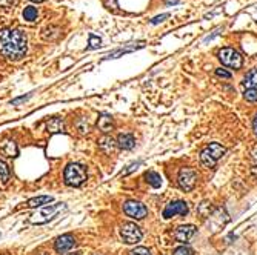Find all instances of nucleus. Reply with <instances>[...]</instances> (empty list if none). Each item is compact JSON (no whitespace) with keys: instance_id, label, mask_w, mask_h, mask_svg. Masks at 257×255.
Segmentation results:
<instances>
[{"instance_id":"nucleus-40","label":"nucleus","mask_w":257,"mask_h":255,"mask_svg":"<svg viewBox=\"0 0 257 255\" xmlns=\"http://www.w3.org/2000/svg\"><path fill=\"white\" fill-rule=\"evenodd\" d=\"M0 237H2V234H0Z\"/></svg>"},{"instance_id":"nucleus-16","label":"nucleus","mask_w":257,"mask_h":255,"mask_svg":"<svg viewBox=\"0 0 257 255\" xmlns=\"http://www.w3.org/2000/svg\"><path fill=\"white\" fill-rule=\"evenodd\" d=\"M46 129L51 134H57V132H63L65 131V123H63L62 119H51L46 123Z\"/></svg>"},{"instance_id":"nucleus-32","label":"nucleus","mask_w":257,"mask_h":255,"mask_svg":"<svg viewBox=\"0 0 257 255\" xmlns=\"http://www.w3.org/2000/svg\"><path fill=\"white\" fill-rule=\"evenodd\" d=\"M168 17H170V14H160V16H157V17H154V19L151 20V23H152V25H157V23L163 22L165 19H168Z\"/></svg>"},{"instance_id":"nucleus-26","label":"nucleus","mask_w":257,"mask_h":255,"mask_svg":"<svg viewBox=\"0 0 257 255\" xmlns=\"http://www.w3.org/2000/svg\"><path fill=\"white\" fill-rule=\"evenodd\" d=\"M100 43H102V40L99 39V37H96L94 34L89 35V49H96V48H99Z\"/></svg>"},{"instance_id":"nucleus-27","label":"nucleus","mask_w":257,"mask_h":255,"mask_svg":"<svg viewBox=\"0 0 257 255\" xmlns=\"http://www.w3.org/2000/svg\"><path fill=\"white\" fill-rule=\"evenodd\" d=\"M174 255H194V254H192V251L188 246H181L174 251Z\"/></svg>"},{"instance_id":"nucleus-37","label":"nucleus","mask_w":257,"mask_h":255,"mask_svg":"<svg viewBox=\"0 0 257 255\" xmlns=\"http://www.w3.org/2000/svg\"><path fill=\"white\" fill-rule=\"evenodd\" d=\"M166 3L171 5V3H179V0H166Z\"/></svg>"},{"instance_id":"nucleus-13","label":"nucleus","mask_w":257,"mask_h":255,"mask_svg":"<svg viewBox=\"0 0 257 255\" xmlns=\"http://www.w3.org/2000/svg\"><path fill=\"white\" fill-rule=\"evenodd\" d=\"M115 143H117V146H119L120 149L128 151V149H133V148H134L136 138H134L133 134H120L119 138H117V142H115Z\"/></svg>"},{"instance_id":"nucleus-3","label":"nucleus","mask_w":257,"mask_h":255,"mask_svg":"<svg viewBox=\"0 0 257 255\" xmlns=\"http://www.w3.org/2000/svg\"><path fill=\"white\" fill-rule=\"evenodd\" d=\"M65 183L73 188H79L86 182V169L79 163H70L63 172Z\"/></svg>"},{"instance_id":"nucleus-12","label":"nucleus","mask_w":257,"mask_h":255,"mask_svg":"<svg viewBox=\"0 0 257 255\" xmlns=\"http://www.w3.org/2000/svg\"><path fill=\"white\" fill-rule=\"evenodd\" d=\"M228 214L225 212V209L219 208L216 209L211 215H210V223L213 224V231H219L220 227H223L228 223Z\"/></svg>"},{"instance_id":"nucleus-17","label":"nucleus","mask_w":257,"mask_h":255,"mask_svg":"<svg viewBox=\"0 0 257 255\" xmlns=\"http://www.w3.org/2000/svg\"><path fill=\"white\" fill-rule=\"evenodd\" d=\"M99 146H100L102 151L105 152V154H111V152H114V149H115V146H117V143H115L111 137L107 135V137H102L99 140Z\"/></svg>"},{"instance_id":"nucleus-35","label":"nucleus","mask_w":257,"mask_h":255,"mask_svg":"<svg viewBox=\"0 0 257 255\" xmlns=\"http://www.w3.org/2000/svg\"><path fill=\"white\" fill-rule=\"evenodd\" d=\"M251 156H253V161H254V164L257 166V146L253 149V154H251Z\"/></svg>"},{"instance_id":"nucleus-21","label":"nucleus","mask_w":257,"mask_h":255,"mask_svg":"<svg viewBox=\"0 0 257 255\" xmlns=\"http://www.w3.org/2000/svg\"><path fill=\"white\" fill-rule=\"evenodd\" d=\"M2 151L8 157H16L17 156V146L14 142H11V140H6V142L2 145Z\"/></svg>"},{"instance_id":"nucleus-31","label":"nucleus","mask_w":257,"mask_h":255,"mask_svg":"<svg viewBox=\"0 0 257 255\" xmlns=\"http://www.w3.org/2000/svg\"><path fill=\"white\" fill-rule=\"evenodd\" d=\"M140 164H142V161H136V163H131L130 166H128V169L126 171H123V175H128L130 172H133L134 169H137V166H140Z\"/></svg>"},{"instance_id":"nucleus-4","label":"nucleus","mask_w":257,"mask_h":255,"mask_svg":"<svg viewBox=\"0 0 257 255\" xmlns=\"http://www.w3.org/2000/svg\"><path fill=\"white\" fill-rule=\"evenodd\" d=\"M225 152H226L225 146H222L219 143H210L200 152V161L207 168H214L217 161L225 156Z\"/></svg>"},{"instance_id":"nucleus-29","label":"nucleus","mask_w":257,"mask_h":255,"mask_svg":"<svg viewBox=\"0 0 257 255\" xmlns=\"http://www.w3.org/2000/svg\"><path fill=\"white\" fill-rule=\"evenodd\" d=\"M130 255H151L149 254V251L147 249V248H136V249H133V251H130Z\"/></svg>"},{"instance_id":"nucleus-6","label":"nucleus","mask_w":257,"mask_h":255,"mask_svg":"<svg viewBox=\"0 0 257 255\" xmlns=\"http://www.w3.org/2000/svg\"><path fill=\"white\" fill-rule=\"evenodd\" d=\"M120 237L126 245H136L139 243L144 237L142 229H140L136 223H123L120 226Z\"/></svg>"},{"instance_id":"nucleus-28","label":"nucleus","mask_w":257,"mask_h":255,"mask_svg":"<svg viewBox=\"0 0 257 255\" xmlns=\"http://www.w3.org/2000/svg\"><path fill=\"white\" fill-rule=\"evenodd\" d=\"M31 96H33V93H30V94H27V96H22V97H17V98H12V100H11V105H12V106H17L19 103H22V101H27Z\"/></svg>"},{"instance_id":"nucleus-9","label":"nucleus","mask_w":257,"mask_h":255,"mask_svg":"<svg viewBox=\"0 0 257 255\" xmlns=\"http://www.w3.org/2000/svg\"><path fill=\"white\" fill-rule=\"evenodd\" d=\"M189 212V208L185 201L177 200V201H171L168 206L163 209V219H171L174 215H186Z\"/></svg>"},{"instance_id":"nucleus-5","label":"nucleus","mask_w":257,"mask_h":255,"mask_svg":"<svg viewBox=\"0 0 257 255\" xmlns=\"http://www.w3.org/2000/svg\"><path fill=\"white\" fill-rule=\"evenodd\" d=\"M219 60L222 62V65L231 68V69H240L243 65V57L239 51L234 48H223L219 53Z\"/></svg>"},{"instance_id":"nucleus-7","label":"nucleus","mask_w":257,"mask_h":255,"mask_svg":"<svg viewBox=\"0 0 257 255\" xmlns=\"http://www.w3.org/2000/svg\"><path fill=\"white\" fill-rule=\"evenodd\" d=\"M196 182H197V172L191 168H182L181 172H179V178H177V183H179V188L185 192L188 191H192L196 186Z\"/></svg>"},{"instance_id":"nucleus-2","label":"nucleus","mask_w":257,"mask_h":255,"mask_svg":"<svg viewBox=\"0 0 257 255\" xmlns=\"http://www.w3.org/2000/svg\"><path fill=\"white\" fill-rule=\"evenodd\" d=\"M63 209H67L65 203H54V205H46L42 209H38L30 217V223L33 224H45L51 220H54L57 214Z\"/></svg>"},{"instance_id":"nucleus-39","label":"nucleus","mask_w":257,"mask_h":255,"mask_svg":"<svg viewBox=\"0 0 257 255\" xmlns=\"http://www.w3.org/2000/svg\"><path fill=\"white\" fill-rule=\"evenodd\" d=\"M31 2H43V0H31Z\"/></svg>"},{"instance_id":"nucleus-36","label":"nucleus","mask_w":257,"mask_h":255,"mask_svg":"<svg viewBox=\"0 0 257 255\" xmlns=\"http://www.w3.org/2000/svg\"><path fill=\"white\" fill-rule=\"evenodd\" d=\"M253 128H254V132H256V135H257V116L254 117V122H253Z\"/></svg>"},{"instance_id":"nucleus-8","label":"nucleus","mask_w":257,"mask_h":255,"mask_svg":"<svg viewBox=\"0 0 257 255\" xmlns=\"http://www.w3.org/2000/svg\"><path fill=\"white\" fill-rule=\"evenodd\" d=\"M123 211L128 217H131V219H136V220H142L147 217L148 214V209L144 203L140 201H136V200H128L125 201L123 205Z\"/></svg>"},{"instance_id":"nucleus-11","label":"nucleus","mask_w":257,"mask_h":255,"mask_svg":"<svg viewBox=\"0 0 257 255\" xmlns=\"http://www.w3.org/2000/svg\"><path fill=\"white\" fill-rule=\"evenodd\" d=\"M75 245V238L71 235V234H63L60 235L57 240H56V243H54V249L59 252V254H65L68 251H71Z\"/></svg>"},{"instance_id":"nucleus-19","label":"nucleus","mask_w":257,"mask_h":255,"mask_svg":"<svg viewBox=\"0 0 257 255\" xmlns=\"http://www.w3.org/2000/svg\"><path fill=\"white\" fill-rule=\"evenodd\" d=\"M243 86L247 89H257V69H251L247 74L245 80H243Z\"/></svg>"},{"instance_id":"nucleus-1","label":"nucleus","mask_w":257,"mask_h":255,"mask_svg":"<svg viewBox=\"0 0 257 255\" xmlns=\"http://www.w3.org/2000/svg\"><path fill=\"white\" fill-rule=\"evenodd\" d=\"M28 42L27 35L19 30L6 28L0 31V54L8 60L17 62L27 54Z\"/></svg>"},{"instance_id":"nucleus-30","label":"nucleus","mask_w":257,"mask_h":255,"mask_svg":"<svg viewBox=\"0 0 257 255\" xmlns=\"http://www.w3.org/2000/svg\"><path fill=\"white\" fill-rule=\"evenodd\" d=\"M216 75H217V77H222V79H231V72H228V71H225L222 68L216 69Z\"/></svg>"},{"instance_id":"nucleus-10","label":"nucleus","mask_w":257,"mask_h":255,"mask_svg":"<svg viewBox=\"0 0 257 255\" xmlns=\"http://www.w3.org/2000/svg\"><path fill=\"white\" fill-rule=\"evenodd\" d=\"M196 232H197V227L194 224H182L176 229L174 238L179 243H188V241L196 235Z\"/></svg>"},{"instance_id":"nucleus-38","label":"nucleus","mask_w":257,"mask_h":255,"mask_svg":"<svg viewBox=\"0 0 257 255\" xmlns=\"http://www.w3.org/2000/svg\"><path fill=\"white\" fill-rule=\"evenodd\" d=\"M67 255H80V254H77V252H74V254H67Z\"/></svg>"},{"instance_id":"nucleus-34","label":"nucleus","mask_w":257,"mask_h":255,"mask_svg":"<svg viewBox=\"0 0 257 255\" xmlns=\"http://www.w3.org/2000/svg\"><path fill=\"white\" fill-rule=\"evenodd\" d=\"M14 3H16V0H0V6H3V8H9Z\"/></svg>"},{"instance_id":"nucleus-24","label":"nucleus","mask_w":257,"mask_h":255,"mask_svg":"<svg viewBox=\"0 0 257 255\" xmlns=\"http://www.w3.org/2000/svg\"><path fill=\"white\" fill-rule=\"evenodd\" d=\"M77 131H79L80 134H88L89 132V125L85 119H80L79 122H77Z\"/></svg>"},{"instance_id":"nucleus-22","label":"nucleus","mask_w":257,"mask_h":255,"mask_svg":"<svg viewBox=\"0 0 257 255\" xmlns=\"http://www.w3.org/2000/svg\"><path fill=\"white\" fill-rule=\"evenodd\" d=\"M0 182L3 185L9 182V168L3 160H0Z\"/></svg>"},{"instance_id":"nucleus-33","label":"nucleus","mask_w":257,"mask_h":255,"mask_svg":"<svg viewBox=\"0 0 257 255\" xmlns=\"http://www.w3.org/2000/svg\"><path fill=\"white\" fill-rule=\"evenodd\" d=\"M222 31H223V28H217V30H216V31H214V32H213L211 35H208L207 39H205L203 42H205V43H208L210 40H213V39H214V37H217V35H219V34H220Z\"/></svg>"},{"instance_id":"nucleus-15","label":"nucleus","mask_w":257,"mask_h":255,"mask_svg":"<svg viewBox=\"0 0 257 255\" xmlns=\"http://www.w3.org/2000/svg\"><path fill=\"white\" fill-rule=\"evenodd\" d=\"M97 126H99V129L105 134L112 131V117L108 116V114H102L97 120Z\"/></svg>"},{"instance_id":"nucleus-25","label":"nucleus","mask_w":257,"mask_h":255,"mask_svg":"<svg viewBox=\"0 0 257 255\" xmlns=\"http://www.w3.org/2000/svg\"><path fill=\"white\" fill-rule=\"evenodd\" d=\"M243 97H245V100L254 103V101H257V89H247L245 94H243Z\"/></svg>"},{"instance_id":"nucleus-20","label":"nucleus","mask_w":257,"mask_h":255,"mask_svg":"<svg viewBox=\"0 0 257 255\" xmlns=\"http://www.w3.org/2000/svg\"><path fill=\"white\" fill-rule=\"evenodd\" d=\"M145 178H147V182L152 186V188H160L162 186V177L157 174V172H147L145 174Z\"/></svg>"},{"instance_id":"nucleus-14","label":"nucleus","mask_w":257,"mask_h":255,"mask_svg":"<svg viewBox=\"0 0 257 255\" xmlns=\"http://www.w3.org/2000/svg\"><path fill=\"white\" fill-rule=\"evenodd\" d=\"M51 201H53V197H51V195H38V197L30 198L27 201V206L28 208H42V206L49 205Z\"/></svg>"},{"instance_id":"nucleus-23","label":"nucleus","mask_w":257,"mask_h":255,"mask_svg":"<svg viewBox=\"0 0 257 255\" xmlns=\"http://www.w3.org/2000/svg\"><path fill=\"white\" fill-rule=\"evenodd\" d=\"M38 16V12H37V8L34 6H27L23 11V19L27 20V22H34Z\"/></svg>"},{"instance_id":"nucleus-18","label":"nucleus","mask_w":257,"mask_h":255,"mask_svg":"<svg viewBox=\"0 0 257 255\" xmlns=\"http://www.w3.org/2000/svg\"><path fill=\"white\" fill-rule=\"evenodd\" d=\"M139 48H144V43H137V45H131V46H126V48H120V49H115L112 51L111 54H108L107 59H117L122 54H128V53H133V51L139 49Z\"/></svg>"}]
</instances>
